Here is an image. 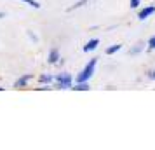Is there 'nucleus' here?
Listing matches in <instances>:
<instances>
[{
  "mask_svg": "<svg viewBox=\"0 0 155 150\" xmlns=\"http://www.w3.org/2000/svg\"><path fill=\"white\" fill-rule=\"evenodd\" d=\"M19 2H23V4H28L30 7H33V9H40V4H38L37 0H19Z\"/></svg>",
  "mask_w": 155,
  "mask_h": 150,
  "instance_id": "12",
  "label": "nucleus"
},
{
  "mask_svg": "<svg viewBox=\"0 0 155 150\" xmlns=\"http://www.w3.org/2000/svg\"><path fill=\"white\" fill-rule=\"evenodd\" d=\"M0 91H4V87H0Z\"/></svg>",
  "mask_w": 155,
  "mask_h": 150,
  "instance_id": "18",
  "label": "nucleus"
},
{
  "mask_svg": "<svg viewBox=\"0 0 155 150\" xmlns=\"http://www.w3.org/2000/svg\"><path fill=\"white\" fill-rule=\"evenodd\" d=\"M98 45H99V40L98 38H92V40H89V42L84 45V52H91V51H94Z\"/></svg>",
  "mask_w": 155,
  "mask_h": 150,
  "instance_id": "6",
  "label": "nucleus"
},
{
  "mask_svg": "<svg viewBox=\"0 0 155 150\" xmlns=\"http://www.w3.org/2000/svg\"><path fill=\"white\" fill-rule=\"evenodd\" d=\"M54 80H56V87L58 89H71V86H73V80H71V75L70 73H59V75H56L54 77Z\"/></svg>",
  "mask_w": 155,
  "mask_h": 150,
  "instance_id": "2",
  "label": "nucleus"
},
{
  "mask_svg": "<svg viewBox=\"0 0 155 150\" xmlns=\"http://www.w3.org/2000/svg\"><path fill=\"white\" fill-rule=\"evenodd\" d=\"M147 77H148V79H150V80H155V70L148 72V73H147Z\"/></svg>",
  "mask_w": 155,
  "mask_h": 150,
  "instance_id": "15",
  "label": "nucleus"
},
{
  "mask_svg": "<svg viewBox=\"0 0 155 150\" xmlns=\"http://www.w3.org/2000/svg\"><path fill=\"white\" fill-rule=\"evenodd\" d=\"M2 18H5V12H4V11H0V19H2Z\"/></svg>",
  "mask_w": 155,
  "mask_h": 150,
  "instance_id": "17",
  "label": "nucleus"
},
{
  "mask_svg": "<svg viewBox=\"0 0 155 150\" xmlns=\"http://www.w3.org/2000/svg\"><path fill=\"white\" fill-rule=\"evenodd\" d=\"M96 63H98V58H92L91 61L85 65L84 70L77 75V82H87V80L91 79L92 73H94V68H96Z\"/></svg>",
  "mask_w": 155,
  "mask_h": 150,
  "instance_id": "1",
  "label": "nucleus"
},
{
  "mask_svg": "<svg viewBox=\"0 0 155 150\" xmlns=\"http://www.w3.org/2000/svg\"><path fill=\"white\" fill-rule=\"evenodd\" d=\"M148 49H150V51L155 49V35L150 37V40H148Z\"/></svg>",
  "mask_w": 155,
  "mask_h": 150,
  "instance_id": "13",
  "label": "nucleus"
},
{
  "mask_svg": "<svg viewBox=\"0 0 155 150\" xmlns=\"http://www.w3.org/2000/svg\"><path fill=\"white\" fill-rule=\"evenodd\" d=\"M58 59H59V51H58V49H51L49 58H47V63H49V65H56Z\"/></svg>",
  "mask_w": 155,
  "mask_h": 150,
  "instance_id": "5",
  "label": "nucleus"
},
{
  "mask_svg": "<svg viewBox=\"0 0 155 150\" xmlns=\"http://www.w3.org/2000/svg\"><path fill=\"white\" fill-rule=\"evenodd\" d=\"M38 80H40V84H51V82L54 80V77H52V75H47V73H44V75L38 77Z\"/></svg>",
  "mask_w": 155,
  "mask_h": 150,
  "instance_id": "8",
  "label": "nucleus"
},
{
  "mask_svg": "<svg viewBox=\"0 0 155 150\" xmlns=\"http://www.w3.org/2000/svg\"><path fill=\"white\" fill-rule=\"evenodd\" d=\"M71 89H73V91H89L91 87H89L87 82H77L75 86H71Z\"/></svg>",
  "mask_w": 155,
  "mask_h": 150,
  "instance_id": "7",
  "label": "nucleus"
},
{
  "mask_svg": "<svg viewBox=\"0 0 155 150\" xmlns=\"http://www.w3.org/2000/svg\"><path fill=\"white\" fill-rule=\"evenodd\" d=\"M143 47H145V44H143V42H138V44L133 47V49L129 51V54H138V52H141V51H143Z\"/></svg>",
  "mask_w": 155,
  "mask_h": 150,
  "instance_id": "11",
  "label": "nucleus"
},
{
  "mask_svg": "<svg viewBox=\"0 0 155 150\" xmlns=\"http://www.w3.org/2000/svg\"><path fill=\"white\" fill-rule=\"evenodd\" d=\"M87 2H89V0H78L77 4H73L71 7H68V9H66V12H71V11H75V9L82 7V5H85V4H87Z\"/></svg>",
  "mask_w": 155,
  "mask_h": 150,
  "instance_id": "9",
  "label": "nucleus"
},
{
  "mask_svg": "<svg viewBox=\"0 0 155 150\" xmlns=\"http://www.w3.org/2000/svg\"><path fill=\"white\" fill-rule=\"evenodd\" d=\"M28 37H30V38H31V40H33V42H38V37H37L35 33L31 32V30H28Z\"/></svg>",
  "mask_w": 155,
  "mask_h": 150,
  "instance_id": "14",
  "label": "nucleus"
},
{
  "mask_svg": "<svg viewBox=\"0 0 155 150\" xmlns=\"http://www.w3.org/2000/svg\"><path fill=\"white\" fill-rule=\"evenodd\" d=\"M31 79H33V75L26 73V75H23V77H19V79L16 80V82H14V87H16V89H21V87H25Z\"/></svg>",
  "mask_w": 155,
  "mask_h": 150,
  "instance_id": "3",
  "label": "nucleus"
},
{
  "mask_svg": "<svg viewBox=\"0 0 155 150\" xmlns=\"http://www.w3.org/2000/svg\"><path fill=\"white\" fill-rule=\"evenodd\" d=\"M122 49V44H115V45H110L108 49H106V54H115V52H119Z\"/></svg>",
  "mask_w": 155,
  "mask_h": 150,
  "instance_id": "10",
  "label": "nucleus"
},
{
  "mask_svg": "<svg viewBox=\"0 0 155 150\" xmlns=\"http://www.w3.org/2000/svg\"><path fill=\"white\" fill-rule=\"evenodd\" d=\"M155 14V7H145L143 11H140V14H138V19H141V21H145L148 16Z\"/></svg>",
  "mask_w": 155,
  "mask_h": 150,
  "instance_id": "4",
  "label": "nucleus"
},
{
  "mask_svg": "<svg viewBox=\"0 0 155 150\" xmlns=\"http://www.w3.org/2000/svg\"><path fill=\"white\" fill-rule=\"evenodd\" d=\"M138 5H140V0H131V7L133 9H136Z\"/></svg>",
  "mask_w": 155,
  "mask_h": 150,
  "instance_id": "16",
  "label": "nucleus"
}]
</instances>
